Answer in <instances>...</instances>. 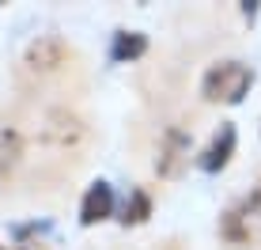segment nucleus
<instances>
[{"label": "nucleus", "instance_id": "f257e3e1", "mask_svg": "<svg viewBox=\"0 0 261 250\" xmlns=\"http://www.w3.org/2000/svg\"><path fill=\"white\" fill-rule=\"evenodd\" d=\"M254 87V68H246L242 61H223V65L208 68V76H204L201 91L208 103H227L235 106L246 99V91Z\"/></svg>", "mask_w": 261, "mask_h": 250}, {"label": "nucleus", "instance_id": "f03ea898", "mask_svg": "<svg viewBox=\"0 0 261 250\" xmlns=\"http://www.w3.org/2000/svg\"><path fill=\"white\" fill-rule=\"evenodd\" d=\"M27 68L31 72H53V68H61L68 61V46L57 38V34H42V38H34L31 46H27Z\"/></svg>", "mask_w": 261, "mask_h": 250}, {"label": "nucleus", "instance_id": "7ed1b4c3", "mask_svg": "<svg viewBox=\"0 0 261 250\" xmlns=\"http://www.w3.org/2000/svg\"><path fill=\"white\" fill-rule=\"evenodd\" d=\"M190 159V137L182 129H167L163 133V144H159V159H155V171L159 178H178Z\"/></svg>", "mask_w": 261, "mask_h": 250}, {"label": "nucleus", "instance_id": "20e7f679", "mask_svg": "<svg viewBox=\"0 0 261 250\" xmlns=\"http://www.w3.org/2000/svg\"><path fill=\"white\" fill-rule=\"evenodd\" d=\"M261 235V216L254 212V205L250 201H239L235 209H227V216H223V239H231V243H250V239Z\"/></svg>", "mask_w": 261, "mask_h": 250}, {"label": "nucleus", "instance_id": "39448f33", "mask_svg": "<svg viewBox=\"0 0 261 250\" xmlns=\"http://www.w3.org/2000/svg\"><path fill=\"white\" fill-rule=\"evenodd\" d=\"M231 156H235V125L231 121H223L220 129L212 133V140H208V148L201 152V171H208V174H216V171H223V167L231 163Z\"/></svg>", "mask_w": 261, "mask_h": 250}, {"label": "nucleus", "instance_id": "423d86ee", "mask_svg": "<svg viewBox=\"0 0 261 250\" xmlns=\"http://www.w3.org/2000/svg\"><path fill=\"white\" fill-rule=\"evenodd\" d=\"M114 212V190H110V182H91V190L84 193V205H80V224L84 228H91V224H102L106 216Z\"/></svg>", "mask_w": 261, "mask_h": 250}, {"label": "nucleus", "instance_id": "0eeeda50", "mask_svg": "<svg viewBox=\"0 0 261 250\" xmlns=\"http://www.w3.org/2000/svg\"><path fill=\"white\" fill-rule=\"evenodd\" d=\"M46 140L53 148H76L84 140V121L68 110H53L46 121Z\"/></svg>", "mask_w": 261, "mask_h": 250}, {"label": "nucleus", "instance_id": "6e6552de", "mask_svg": "<svg viewBox=\"0 0 261 250\" xmlns=\"http://www.w3.org/2000/svg\"><path fill=\"white\" fill-rule=\"evenodd\" d=\"M148 53V38H144L140 31H118L114 34V46H110V61H118V65H125V61H137Z\"/></svg>", "mask_w": 261, "mask_h": 250}, {"label": "nucleus", "instance_id": "1a4fd4ad", "mask_svg": "<svg viewBox=\"0 0 261 250\" xmlns=\"http://www.w3.org/2000/svg\"><path fill=\"white\" fill-rule=\"evenodd\" d=\"M23 156V137L12 125H0V174H8Z\"/></svg>", "mask_w": 261, "mask_h": 250}, {"label": "nucleus", "instance_id": "9d476101", "mask_svg": "<svg viewBox=\"0 0 261 250\" xmlns=\"http://www.w3.org/2000/svg\"><path fill=\"white\" fill-rule=\"evenodd\" d=\"M151 216V197H148V193H144V190H133L129 193V201H125V209H121V224L125 228H137V224H144V220H148Z\"/></svg>", "mask_w": 261, "mask_h": 250}, {"label": "nucleus", "instance_id": "9b49d317", "mask_svg": "<svg viewBox=\"0 0 261 250\" xmlns=\"http://www.w3.org/2000/svg\"><path fill=\"white\" fill-rule=\"evenodd\" d=\"M242 15L254 23V19H257V0H246V4H242Z\"/></svg>", "mask_w": 261, "mask_h": 250}, {"label": "nucleus", "instance_id": "f8f14e48", "mask_svg": "<svg viewBox=\"0 0 261 250\" xmlns=\"http://www.w3.org/2000/svg\"><path fill=\"white\" fill-rule=\"evenodd\" d=\"M250 205H254V212H257V216H261V186H257V190L254 193H250V197H246Z\"/></svg>", "mask_w": 261, "mask_h": 250}, {"label": "nucleus", "instance_id": "ddd939ff", "mask_svg": "<svg viewBox=\"0 0 261 250\" xmlns=\"http://www.w3.org/2000/svg\"><path fill=\"white\" fill-rule=\"evenodd\" d=\"M0 250H4V246H0Z\"/></svg>", "mask_w": 261, "mask_h": 250}]
</instances>
